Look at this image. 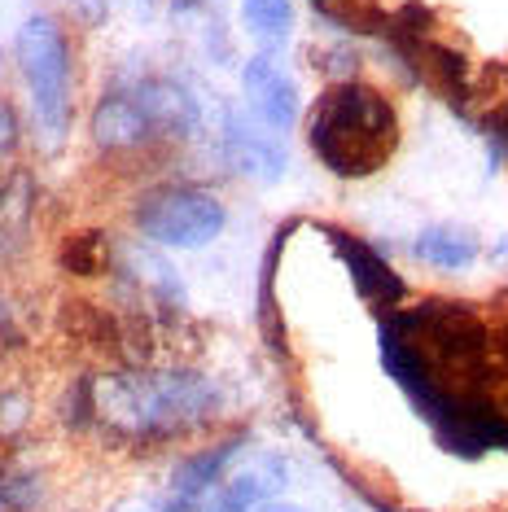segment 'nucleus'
<instances>
[{"instance_id": "f257e3e1", "label": "nucleus", "mask_w": 508, "mask_h": 512, "mask_svg": "<svg viewBox=\"0 0 508 512\" xmlns=\"http://www.w3.org/2000/svg\"><path fill=\"white\" fill-rule=\"evenodd\" d=\"M88 416L123 442H163L206 425L224 394L193 368H119L84 386Z\"/></svg>"}, {"instance_id": "f03ea898", "label": "nucleus", "mask_w": 508, "mask_h": 512, "mask_svg": "<svg viewBox=\"0 0 508 512\" xmlns=\"http://www.w3.org/2000/svg\"><path fill=\"white\" fill-rule=\"evenodd\" d=\"M307 145L333 176H373L386 167L399 145V114L377 88L346 79V84L325 88L311 106Z\"/></svg>"}, {"instance_id": "7ed1b4c3", "label": "nucleus", "mask_w": 508, "mask_h": 512, "mask_svg": "<svg viewBox=\"0 0 508 512\" xmlns=\"http://www.w3.org/2000/svg\"><path fill=\"white\" fill-rule=\"evenodd\" d=\"M14 62L27 88L31 127L44 149H62L75 119V62L62 22L49 14H31L14 36Z\"/></svg>"}, {"instance_id": "20e7f679", "label": "nucleus", "mask_w": 508, "mask_h": 512, "mask_svg": "<svg viewBox=\"0 0 508 512\" xmlns=\"http://www.w3.org/2000/svg\"><path fill=\"white\" fill-rule=\"evenodd\" d=\"M228 228V206L198 184H163L136 202V232L167 250H202Z\"/></svg>"}, {"instance_id": "39448f33", "label": "nucleus", "mask_w": 508, "mask_h": 512, "mask_svg": "<svg viewBox=\"0 0 508 512\" xmlns=\"http://www.w3.org/2000/svg\"><path fill=\"white\" fill-rule=\"evenodd\" d=\"M285 473L290 469H285L281 456H272V451H246L237 442V451L228 456L215 486L198 499L193 512H250L285 491V482H290Z\"/></svg>"}, {"instance_id": "423d86ee", "label": "nucleus", "mask_w": 508, "mask_h": 512, "mask_svg": "<svg viewBox=\"0 0 508 512\" xmlns=\"http://www.w3.org/2000/svg\"><path fill=\"white\" fill-rule=\"evenodd\" d=\"M241 97H246V114L263 123L268 132L285 136L303 114V97H298V79L285 66L276 49H259L241 66Z\"/></svg>"}, {"instance_id": "0eeeda50", "label": "nucleus", "mask_w": 508, "mask_h": 512, "mask_svg": "<svg viewBox=\"0 0 508 512\" xmlns=\"http://www.w3.org/2000/svg\"><path fill=\"white\" fill-rule=\"evenodd\" d=\"M219 149H224L228 167L254 184H276L285 176V149L276 141V132H268V127L254 123L250 114H241V110L224 114Z\"/></svg>"}, {"instance_id": "6e6552de", "label": "nucleus", "mask_w": 508, "mask_h": 512, "mask_svg": "<svg viewBox=\"0 0 508 512\" xmlns=\"http://www.w3.org/2000/svg\"><path fill=\"white\" fill-rule=\"evenodd\" d=\"M88 132L101 154H132V149H145L149 141H158L154 123H149V114L141 110L132 88H110L106 97L92 106Z\"/></svg>"}, {"instance_id": "1a4fd4ad", "label": "nucleus", "mask_w": 508, "mask_h": 512, "mask_svg": "<svg viewBox=\"0 0 508 512\" xmlns=\"http://www.w3.org/2000/svg\"><path fill=\"white\" fill-rule=\"evenodd\" d=\"M136 101H141V110L149 114V123H154L158 136H193L202 127V106L198 97H193L184 84L167 75H149L141 84H132Z\"/></svg>"}, {"instance_id": "9d476101", "label": "nucleus", "mask_w": 508, "mask_h": 512, "mask_svg": "<svg viewBox=\"0 0 508 512\" xmlns=\"http://www.w3.org/2000/svg\"><path fill=\"white\" fill-rule=\"evenodd\" d=\"M329 241L338 246V254L346 259V267H351L355 289H360L368 302H377V307H390V302H399V298H403V281H399L395 272H390L386 263L377 259L373 250L364 246V241L346 237L342 228H329Z\"/></svg>"}, {"instance_id": "9b49d317", "label": "nucleus", "mask_w": 508, "mask_h": 512, "mask_svg": "<svg viewBox=\"0 0 508 512\" xmlns=\"http://www.w3.org/2000/svg\"><path fill=\"white\" fill-rule=\"evenodd\" d=\"M412 254L430 267H447V272H460V267L473 263L478 254V237L469 228H456V224H434L425 228L417 241H412Z\"/></svg>"}, {"instance_id": "f8f14e48", "label": "nucleus", "mask_w": 508, "mask_h": 512, "mask_svg": "<svg viewBox=\"0 0 508 512\" xmlns=\"http://www.w3.org/2000/svg\"><path fill=\"white\" fill-rule=\"evenodd\" d=\"M241 9V27L259 40V49H281L294 36L298 9L294 0H237Z\"/></svg>"}, {"instance_id": "ddd939ff", "label": "nucleus", "mask_w": 508, "mask_h": 512, "mask_svg": "<svg viewBox=\"0 0 508 512\" xmlns=\"http://www.w3.org/2000/svg\"><path fill=\"white\" fill-rule=\"evenodd\" d=\"M22 141V119H18V110H14V101L0 92V162L5 158H14V149Z\"/></svg>"}, {"instance_id": "4468645a", "label": "nucleus", "mask_w": 508, "mask_h": 512, "mask_svg": "<svg viewBox=\"0 0 508 512\" xmlns=\"http://www.w3.org/2000/svg\"><path fill=\"white\" fill-rule=\"evenodd\" d=\"M66 9H71V14L84 22V27H101V22L110 18V5L106 0H62Z\"/></svg>"}, {"instance_id": "2eb2a0df", "label": "nucleus", "mask_w": 508, "mask_h": 512, "mask_svg": "<svg viewBox=\"0 0 508 512\" xmlns=\"http://www.w3.org/2000/svg\"><path fill=\"white\" fill-rule=\"evenodd\" d=\"M114 512H176V504H171L167 495H145V499H127V504H119Z\"/></svg>"}, {"instance_id": "dca6fc26", "label": "nucleus", "mask_w": 508, "mask_h": 512, "mask_svg": "<svg viewBox=\"0 0 508 512\" xmlns=\"http://www.w3.org/2000/svg\"><path fill=\"white\" fill-rule=\"evenodd\" d=\"M250 512H303V508H298V504H281V499H268V504H259Z\"/></svg>"}, {"instance_id": "f3484780", "label": "nucleus", "mask_w": 508, "mask_h": 512, "mask_svg": "<svg viewBox=\"0 0 508 512\" xmlns=\"http://www.w3.org/2000/svg\"><path fill=\"white\" fill-rule=\"evenodd\" d=\"M0 504H5V495H0Z\"/></svg>"}]
</instances>
